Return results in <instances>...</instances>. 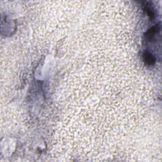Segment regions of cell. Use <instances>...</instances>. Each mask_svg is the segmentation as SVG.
<instances>
[{"label": "cell", "instance_id": "6da1fadb", "mask_svg": "<svg viewBox=\"0 0 162 162\" xmlns=\"http://www.w3.org/2000/svg\"><path fill=\"white\" fill-rule=\"evenodd\" d=\"M144 60L148 65H152L155 62V58L148 51H146L144 54Z\"/></svg>", "mask_w": 162, "mask_h": 162}, {"label": "cell", "instance_id": "7a4b0ae2", "mask_svg": "<svg viewBox=\"0 0 162 162\" xmlns=\"http://www.w3.org/2000/svg\"><path fill=\"white\" fill-rule=\"evenodd\" d=\"M158 30V26H155L151 29H149L146 34L145 37L146 38V39L151 40L152 39V37L155 36V34L156 33V30Z\"/></svg>", "mask_w": 162, "mask_h": 162}]
</instances>
